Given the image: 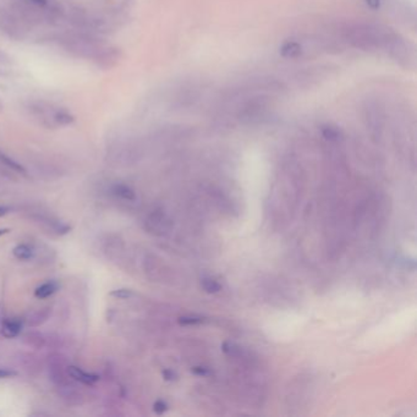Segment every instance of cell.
<instances>
[{"instance_id": "3957f363", "label": "cell", "mask_w": 417, "mask_h": 417, "mask_svg": "<svg viewBox=\"0 0 417 417\" xmlns=\"http://www.w3.org/2000/svg\"><path fill=\"white\" fill-rule=\"evenodd\" d=\"M68 373L71 379L80 382L82 384H86V386H92L93 383L100 381L98 374L88 373L86 371L82 370V368L77 367V366H68Z\"/></svg>"}, {"instance_id": "7402d4cb", "label": "cell", "mask_w": 417, "mask_h": 417, "mask_svg": "<svg viewBox=\"0 0 417 417\" xmlns=\"http://www.w3.org/2000/svg\"><path fill=\"white\" fill-rule=\"evenodd\" d=\"M195 372H196L197 374H202V376H206V374H207L208 372L207 371H206V368H202V367H197V368H195Z\"/></svg>"}, {"instance_id": "30bf717a", "label": "cell", "mask_w": 417, "mask_h": 417, "mask_svg": "<svg viewBox=\"0 0 417 417\" xmlns=\"http://www.w3.org/2000/svg\"><path fill=\"white\" fill-rule=\"evenodd\" d=\"M280 54L285 58H295L301 54V45L296 42H287L280 48Z\"/></svg>"}, {"instance_id": "ba28073f", "label": "cell", "mask_w": 417, "mask_h": 417, "mask_svg": "<svg viewBox=\"0 0 417 417\" xmlns=\"http://www.w3.org/2000/svg\"><path fill=\"white\" fill-rule=\"evenodd\" d=\"M58 288H59L58 283L47 282L34 290V296H36L37 299H41V300H43V299H48L57 293Z\"/></svg>"}, {"instance_id": "9a60e30c", "label": "cell", "mask_w": 417, "mask_h": 417, "mask_svg": "<svg viewBox=\"0 0 417 417\" xmlns=\"http://www.w3.org/2000/svg\"><path fill=\"white\" fill-rule=\"evenodd\" d=\"M205 322L202 317H196V316H185L181 317L179 319V323L184 325H191V324H201V323Z\"/></svg>"}, {"instance_id": "5bb4252c", "label": "cell", "mask_w": 417, "mask_h": 417, "mask_svg": "<svg viewBox=\"0 0 417 417\" xmlns=\"http://www.w3.org/2000/svg\"><path fill=\"white\" fill-rule=\"evenodd\" d=\"M322 132H323V136L329 141H336L339 137H340V131H339L338 129H335V127L327 126L322 130Z\"/></svg>"}, {"instance_id": "277c9868", "label": "cell", "mask_w": 417, "mask_h": 417, "mask_svg": "<svg viewBox=\"0 0 417 417\" xmlns=\"http://www.w3.org/2000/svg\"><path fill=\"white\" fill-rule=\"evenodd\" d=\"M22 341L28 347H32V349L36 350L44 349L45 345H47V339L44 338L43 334L37 330L27 331V333L22 336Z\"/></svg>"}, {"instance_id": "d6986e66", "label": "cell", "mask_w": 417, "mask_h": 417, "mask_svg": "<svg viewBox=\"0 0 417 417\" xmlns=\"http://www.w3.org/2000/svg\"><path fill=\"white\" fill-rule=\"evenodd\" d=\"M163 377H164V378L167 379V381H173V379L176 377V374L174 373L173 371L165 370V371H163Z\"/></svg>"}, {"instance_id": "6da1fadb", "label": "cell", "mask_w": 417, "mask_h": 417, "mask_svg": "<svg viewBox=\"0 0 417 417\" xmlns=\"http://www.w3.org/2000/svg\"><path fill=\"white\" fill-rule=\"evenodd\" d=\"M32 116L38 119L44 126L59 127L68 126L75 121L70 111L44 101H32L26 105Z\"/></svg>"}, {"instance_id": "e0dca14e", "label": "cell", "mask_w": 417, "mask_h": 417, "mask_svg": "<svg viewBox=\"0 0 417 417\" xmlns=\"http://www.w3.org/2000/svg\"><path fill=\"white\" fill-rule=\"evenodd\" d=\"M10 63H11V59L9 58V55L2 52V50H0V65H6V64Z\"/></svg>"}, {"instance_id": "44dd1931", "label": "cell", "mask_w": 417, "mask_h": 417, "mask_svg": "<svg viewBox=\"0 0 417 417\" xmlns=\"http://www.w3.org/2000/svg\"><path fill=\"white\" fill-rule=\"evenodd\" d=\"M10 210H11V208L10 207H6V206H0V218L6 215Z\"/></svg>"}, {"instance_id": "8fae6325", "label": "cell", "mask_w": 417, "mask_h": 417, "mask_svg": "<svg viewBox=\"0 0 417 417\" xmlns=\"http://www.w3.org/2000/svg\"><path fill=\"white\" fill-rule=\"evenodd\" d=\"M0 163H2L4 165H6L7 168H10V169H12L14 172H17L20 174H22V175H26V169L22 167V165L20 164V163H17L16 160H14L12 158H10L9 156H6V154L4 153V152L0 151Z\"/></svg>"}, {"instance_id": "2e32d148", "label": "cell", "mask_w": 417, "mask_h": 417, "mask_svg": "<svg viewBox=\"0 0 417 417\" xmlns=\"http://www.w3.org/2000/svg\"><path fill=\"white\" fill-rule=\"evenodd\" d=\"M153 410H154V413L158 414V415H162V414H164L165 411L168 410L167 403L163 402V400H158V402L154 403Z\"/></svg>"}, {"instance_id": "ac0fdd59", "label": "cell", "mask_w": 417, "mask_h": 417, "mask_svg": "<svg viewBox=\"0 0 417 417\" xmlns=\"http://www.w3.org/2000/svg\"><path fill=\"white\" fill-rule=\"evenodd\" d=\"M366 2H367L368 6L373 10H377L379 7V5H381V0H366Z\"/></svg>"}, {"instance_id": "ffe728a7", "label": "cell", "mask_w": 417, "mask_h": 417, "mask_svg": "<svg viewBox=\"0 0 417 417\" xmlns=\"http://www.w3.org/2000/svg\"><path fill=\"white\" fill-rule=\"evenodd\" d=\"M11 376H15V372L9 370H1V368H0V378H9V377Z\"/></svg>"}, {"instance_id": "603a6c76", "label": "cell", "mask_w": 417, "mask_h": 417, "mask_svg": "<svg viewBox=\"0 0 417 417\" xmlns=\"http://www.w3.org/2000/svg\"><path fill=\"white\" fill-rule=\"evenodd\" d=\"M10 231V229H7V228H2V229H0V236H2V235H5V234H7V232Z\"/></svg>"}, {"instance_id": "cb8c5ba5", "label": "cell", "mask_w": 417, "mask_h": 417, "mask_svg": "<svg viewBox=\"0 0 417 417\" xmlns=\"http://www.w3.org/2000/svg\"><path fill=\"white\" fill-rule=\"evenodd\" d=\"M1 108H2V105H1V103H0V109H1Z\"/></svg>"}, {"instance_id": "7a4b0ae2", "label": "cell", "mask_w": 417, "mask_h": 417, "mask_svg": "<svg viewBox=\"0 0 417 417\" xmlns=\"http://www.w3.org/2000/svg\"><path fill=\"white\" fill-rule=\"evenodd\" d=\"M48 366H49V377L55 386L66 387L69 384L70 376L68 373L66 359L61 354H52L48 356Z\"/></svg>"}, {"instance_id": "5b68a950", "label": "cell", "mask_w": 417, "mask_h": 417, "mask_svg": "<svg viewBox=\"0 0 417 417\" xmlns=\"http://www.w3.org/2000/svg\"><path fill=\"white\" fill-rule=\"evenodd\" d=\"M50 313H52V309L50 307H43V309L37 310L36 312L31 313L28 316L27 319H26V323H27L28 327L36 328L42 325L48 318L50 317Z\"/></svg>"}, {"instance_id": "52a82bcc", "label": "cell", "mask_w": 417, "mask_h": 417, "mask_svg": "<svg viewBox=\"0 0 417 417\" xmlns=\"http://www.w3.org/2000/svg\"><path fill=\"white\" fill-rule=\"evenodd\" d=\"M111 191H113V194L116 197L125 200V201H135L136 200L135 191L129 185H125V184H115L113 189H111Z\"/></svg>"}, {"instance_id": "4fadbf2b", "label": "cell", "mask_w": 417, "mask_h": 417, "mask_svg": "<svg viewBox=\"0 0 417 417\" xmlns=\"http://www.w3.org/2000/svg\"><path fill=\"white\" fill-rule=\"evenodd\" d=\"M109 295L113 296V298L120 299V300H126V299L132 298L135 294H133V291L130 290V289H116V290L111 291Z\"/></svg>"}, {"instance_id": "9c48e42d", "label": "cell", "mask_w": 417, "mask_h": 417, "mask_svg": "<svg viewBox=\"0 0 417 417\" xmlns=\"http://www.w3.org/2000/svg\"><path fill=\"white\" fill-rule=\"evenodd\" d=\"M12 255L20 261H29L34 257V248L27 244H20L15 246Z\"/></svg>"}, {"instance_id": "8992f818", "label": "cell", "mask_w": 417, "mask_h": 417, "mask_svg": "<svg viewBox=\"0 0 417 417\" xmlns=\"http://www.w3.org/2000/svg\"><path fill=\"white\" fill-rule=\"evenodd\" d=\"M22 331V322L20 319H6L1 324V333L6 338H15Z\"/></svg>"}, {"instance_id": "7c38bea8", "label": "cell", "mask_w": 417, "mask_h": 417, "mask_svg": "<svg viewBox=\"0 0 417 417\" xmlns=\"http://www.w3.org/2000/svg\"><path fill=\"white\" fill-rule=\"evenodd\" d=\"M202 288L209 294L218 293V291L221 290L220 284H219L218 282H215V280L210 279V278H205V279L202 280Z\"/></svg>"}]
</instances>
